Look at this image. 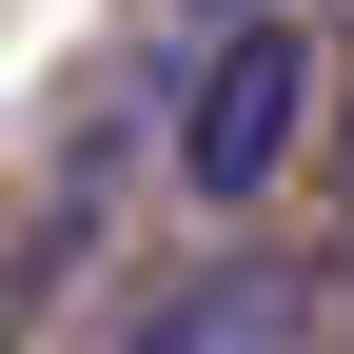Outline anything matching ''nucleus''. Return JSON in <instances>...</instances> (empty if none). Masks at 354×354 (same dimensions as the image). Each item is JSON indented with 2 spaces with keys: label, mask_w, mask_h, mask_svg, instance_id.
<instances>
[{
  "label": "nucleus",
  "mask_w": 354,
  "mask_h": 354,
  "mask_svg": "<svg viewBox=\"0 0 354 354\" xmlns=\"http://www.w3.org/2000/svg\"><path fill=\"white\" fill-rule=\"evenodd\" d=\"M335 177H354V99H335Z\"/></svg>",
  "instance_id": "nucleus-4"
},
{
  "label": "nucleus",
  "mask_w": 354,
  "mask_h": 354,
  "mask_svg": "<svg viewBox=\"0 0 354 354\" xmlns=\"http://www.w3.org/2000/svg\"><path fill=\"white\" fill-rule=\"evenodd\" d=\"M295 335H315V276L236 256V276H177V295H138L99 354H295Z\"/></svg>",
  "instance_id": "nucleus-2"
},
{
  "label": "nucleus",
  "mask_w": 354,
  "mask_h": 354,
  "mask_svg": "<svg viewBox=\"0 0 354 354\" xmlns=\"http://www.w3.org/2000/svg\"><path fill=\"white\" fill-rule=\"evenodd\" d=\"M236 20H276V0H197V39H236Z\"/></svg>",
  "instance_id": "nucleus-3"
},
{
  "label": "nucleus",
  "mask_w": 354,
  "mask_h": 354,
  "mask_svg": "<svg viewBox=\"0 0 354 354\" xmlns=\"http://www.w3.org/2000/svg\"><path fill=\"white\" fill-rule=\"evenodd\" d=\"M295 158H315V59H295V20L197 39V59H177V99H158V177H177L197 216H256Z\"/></svg>",
  "instance_id": "nucleus-1"
}]
</instances>
